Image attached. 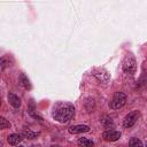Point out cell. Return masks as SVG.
Listing matches in <instances>:
<instances>
[{
  "instance_id": "cell-11",
  "label": "cell",
  "mask_w": 147,
  "mask_h": 147,
  "mask_svg": "<svg viewBox=\"0 0 147 147\" xmlns=\"http://www.w3.org/2000/svg\"><path fill=\"white\" fill-rule=\"evenodd\" d=\"M39 134H40L39 132H33V131H31V130H24V131L22 132V136H23L24 138H28V139H34V138H37Z\"/></svg>"
},
{
  "instance_id": "cell-1",
  "label": "cell",
  "mask_w": 147,
  "mask_h": 147,
  "mask_svg": "<svg viewBox=\"0 0 147 147\" xmlns=\"http://www.w3.org/2000/svg\"><path fill=\"white\" fill-rule=\"evenodd\" d=\"M75 116V107L70 102L59 101L53 106L52 117L59 123H67Z\"/></svg>"
},
{
  "instance_id": "cell-7",
  "label": "cell",
  "mask_w": 147,
  "mask_h": 147,
  "mask_svg": "<svg viewBox=\"0 0 147 147\" xmlns=\"http://www.w3.org/2000/svg\"><path fill=\"white\" fill-rule=\"evenodd\" d=\"M23 138H24V137H23L22 134H20V133H11V134L8 136L7 141H8L9 145H11V146H16V145H18V144L23 140Z\"/></svg>"
},
{
  "instance_id": "cell-12",
  "label": "cell",
  "mask_w": 147,
  "mask_h": 147,
  "mask_svg": "<svg viewBox=\"0 0 147 147\" xmlns=\"http://www.w3.org/2000/svg\"><path fill=\"white\" fill-rule=\"evenodd\" d=\"M100 122H101V124H102L105 127H109L110 125H113V124H114L113 119H111L109 116H107V115H103V116L100 118Z\"/></svg>"
},
{
  "instance_id": "cell-10",
  "label": "cell",
  "mask_w": 147,
  "mask_h": 147,
  "mask_svg": "<svg viewBox=\"0 0 147 147\" xmlns=\"http://www.w3.org/2000/svg\"><path fill=\"white\" fill-rule=\"evenodd\" d=\"M20 82H21V84L23 85L24 88H26V90H30V88H31L30 80H29V78H28L24 74H21V76H20Z\"/></svg>"
},
{
  "instance_id": "cell-2",
  "label": "cell",
  "mask_w": 147,
  "mask_h": 147,
  "mask_svg": "<svg viewBox=\"0 0 147 147\" xmlns=\"http://www.w3.org/2000/svg\"><path fill=\"white\" fill-rule=\"evenodd\" d=\"M123 70L127 75H134L136 74L137 62H136V59H134V56L132 54L125 55V57L123 60Z\"/></svg>"
},
{
  "instance_id": "cell-16",
  "label": "cell",
  "mask_w": 147,
  "mask_h": 147,
  "mask_svg": "<svg viewBox=\"0 0 147 147\" xmlns=\"http://www.w3.org/2000/svg\"><path fill=\"white\" fill-rule=\"evenodd\" d=\"M17 147H24V146H21V145H20V146H17Z\"/></svg>"
},
{
  "instance_id": "cell-6",
  "label": "cell",
  "mask_w": 147,
  "mask_h": 147,
  "mask_svg": "<svg viewBox=\"0 0 147 147\" xmlns=\"http://www.w3.org/2000/svg\"><path fill=\"white\" fill-rule=\"evenodd\" d=\"M68 131H69V133H71V134H79V133L88 132V131H90V126L83 125V124H78V125L70 126V127L68 129Z\"/></svg>"
},
{
  "instance_id": "cell-14",
  "label": "cell",
  "mask_w": 147,
  "mask_h": 147,
  "mask_svg": "<svg viewBox=\"0 0 147 147\" xmlns=\"http://www.w3.org/2000/svg\"><path fill=\"white\" fill-rule=\"evenodd\" d=\"M9 127H10V123L5 117H0V129L5 130V129H9Z\"/></svg>"
},
{
  "instance_id": "cell-9",
  "label": "cell",
  "mask_w": 147,
  "mask_h": 147,
  "mask_svg": "<svg viewBox=\"0 0 147 147\" xmlns=\"http://www.w3.org/2000/svg\"><path fill=\"white\" fill-rule=\"evenodd\" d=\"M77 144H78L79 147H94V142H93L91 139L85 138V137H83V138H78Z\"/></svg>"
},
{
  "instance_id": "cell-4",
  "label": "cell",
  "mask_w": 147,
  "mask_h": 147,
  "mask_svg": "<svg viewBox=\"0 0 147 147\" xmlns=\"http://www.w3.org/2000/svg\"><path fill=\"white\" fill-rule=\"evenodd\" d=\"M139 117H140V113H139L138 110H132V111H130V113L124 117V119H123V126L126 127V129L132 127V126L138 122Z\"/></svg>"
},
{
  "instance_id": "cell-8",
  "label": "cell",
  "mask_w": 147,
  "mask_h": 147,
  "mask_svg": "<svg viewBox=\"0 0 147 147\" xmlns=\"http://www.w3.org/2000/svg\"><path fill=\"white\" fill-rule=\"evenodd\" d=\"M7 98H8V102H9V105H11L14 108H20V107H21V103H22V102H21V99H20L16 94L9 92L8 95H7Z\"/></svg>"
},
{
  "instance_id": "cell-5",
  "label": "cell",
  "mask_w": 147,
  "mask_h": 147,
  "mask_svg": "<svg viewBox=\"0 0 147 147\" xmlns=\"http://www.w3.org/2000/svg\"><path fill=\"white\" fill-rule=\"evenodd\" d=\"M122 133L117 130H107L102 133V138L106 140V141H116L121 138Z\"/></svg>"
},
{
  "instance_id": "cell-3",
  "label": "cell",
  "mask_w": 147,
  "mask_h": 147,
  "mask_svg": "<svg viewBox=\"0 0 147 147\" xmlns=\"http://www.w3.org/2000/svg\"><path fill=\"white\" fill-rule=\"evenodd\" d=\"M125 103H126V95L123 92H115L109 103V108L113 110H116V109L122 108Z\"/></svg>"
},
{
  "instance_id": "cell-13",
  "label": "cell",
  "mask_w": 147,
  "mask_h": 147,
  "mask_svg": "<svg viewBox=\"0 0 147 147\" xmlns=\"http://www.w3.org/2000/svg\"><path fill=\"white\" fill-rule=\"evenodd\" d=\"M129 147H144L142 141L138 138H131V140L129 141Z\"/></svg>"
},
{
  "instance_id": "cell-15",
  "label": "cell",
  "mask_w": 147,
  "mask_h": 147,
  "mask_svg": "<svg viewBox=\"0 0 147 147\" xmlns=\"http://www.w3.org/2000/svg\"><path fill=\"white\" fill-rule=\"evenodd\" d=\"M6 68V61H5V57L1 59V70H3Z\"/></svg>"
}]
</instances>
